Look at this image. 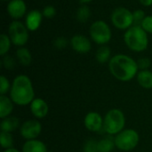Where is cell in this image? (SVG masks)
Instances as JSON below:
<instances>
[{
	"instance_id": "cell-12",
	"label": "cell",
	"mask_w": 152,
	"mask_h": 152,
	"mask_svg": "<svg viewBox=\"0 0 152 152\" xmlns=\"http://www.w3.org/2000/svg\"><path fill=\"white\" fill-rule=\"evenodd\" d=\"M84 125L88 131L97 133L103 129V118L98 112L91 111L86 115Z\"/></svg>"
},
{
	"instance_id": "cell-7",
	"label": "cell",
	"mask_w": 152,
	"mask_h": 152,
	"mask_svg": "<svg viewBox=\"0 0 152 152\" xmlns=\"http://www.w3.org/2000/svg\"><path fill=\"white\" fill-rule=\"evenodd\" d=\"M110 20L113 26L120 30H127L134 25L133 12L123 6L117 7L113 10L110 15Z\"/></svg>"
},
{
	"instance_id": "cell-11",
	"label": "cell",
	"mask_w": 152,
	"mask_h": 152,
	"mask_svg": "<svg viewBox=\"0 0 152 152\" xmlns=\"http://www.w3.org/2000/svg\"><path fill=\"white\" fill-rule=\"evenodd\" d=\"M6 11L13 20H18L27 13V4L24 0H11L8 2Z\"/></svg>"
},
{
	"instance_id": "cell-6",
	"label": "cell",
	"mask_w": 152,
	"mask_h": 152,
	"mask_svg": "<svg viewBox=\"0 0 152 152\" xmlns=\"http://www.w3.org/2000/svg\"><path fill=\"white\" fill-rule=\"evenodd\" d=\"M116 147L122 151H130L136 148L140 136L137 131L132 128L124 129L114 137Z\"/></svg>"
},
{
	"instance_id": "cell-4",
	"label": "cell",
	"mask_w": 152,
	"mask_h": 152,
	"mask_svg": "<svg viewBox=\"0 0 152 152\" xmlns=\"http://www.w3.org/2000/svg\"><path fill=\"white\" fill-rule=\"evenodd\" d=\"M126 117L119 109L110 110L103 118V130L109 135H117L124 130Z\"/></svg>"
},
{
	"instance_id": "cell-18",
	"label": "cell",
	"mask_w": 152,
	"mask_h": 152,
	"mask_svg": "<svg viewBox=\"0 0 152 152\" xmlns=\"http://www.w3.org/2000/svg\"><path fill=\"white\" fill-rule=\"evenodd\" d=\"M136 79L138 84L144 89H152V71L149 69L139 70Z\"/></svg>"
},
{
	"instance_id": "cell-28",
	"label": "cell",
	"mask_w": 152,
	"mask_h": 152,
	"mask_svg": "<svg viewBox=\"0 0 152 152\" xmlns=\"http://www.w3.org/2000/svg\"><path fill=\"white\" fill-rule=\"evenodd\" d=\"M84 152H98V142L88 140L84 145Z\"/></svg>"
},
{
	"instance_id": "cell-35",
	"label": "cell",
	"mask_w": 152,
	"mask_h": 152,
	"mask_svg": "<svg viewBox=\"0 0 152 152\" xmlns=\"http://www.w3.org/2000/svg\"><path fill=\"white\" fill-rule=\"evenodd\" d=\"M93 0H79V2L80 3H82V4H88V3H91Z\"/></svg>"
},
{
	"instance_id": "cell-22",
	"label": "cell",
	"mask_w": 152,
	"mask_h": 152,
	"mask_svg": "<svg viewBox=\"0 0 152 152\" xmlns=\"http://www.w3.org/2000/svg\"><path fill=\"white\" fill-rule=\"evenodd\" d=\"M91 17V9L86 4H82L77 11L76 18L78 22L86 23Z\"/></svg>"
},
{
	"instance_id": "cell-14",
	"label": "cell",
	"mask_w": 152,
	"mask_h": 152,
	"mask_svg": "<svg viewBox=\"0 0 152 152\" xmlns=\"http://www.w3.org/2000/svg\"><path fill=\"white\" fill-rule=\"evenodd\" d=\"M43 13L39 10H31L26 14L25 25L28 31H36L39 28L42 23Z\"/></svg>"
},
{
	"instance_id": "cell-26",
	"label": "cell",
	"mask_w": 152,
	"mask_h": 152,
	"mask_svg": "<svg viewBox=\"0 0 152 152\" xmlns=\"http://www.w3.org/2000/svg\"><path fill=\"white\" fill-rule=\"evenodd\" d=\"M11 86H12V84H10L8 78L2 75L0 77V94L5 95L8 92H10Z\"/></svg>"
},
{
	"instance_id": "cell-27",
	"label": "cell",
	"mask_w": 152,
	"mask_h": 152,
	"mask_svg": "<svg viewBox=\"0 0 152 152\" xmlns=\"http://www.w3.org/2000/svg\"><path fill=\"white\" fill-rule=\"evenodd\" d=\"M68 44H69V41L64 37H58L53 41V46H54V48H56L58 50H62V49L66 48L68 46Z\"/></svg>"
},
{
	"instance_id": "cell-31",
	"label": "cell",
	"mask_w": 152,
	"mask_h": 152,
	"mask_svg": "<svg viewBox=\"0 0 152 152\" xmlns=\"http://www.w3.org/2000/svg\"><path fill=\"white\" fill-rule=\"evenodd\" d=\"M141 26L147 33L152 34V15L146 16L144 20L142 21Z\"/></svg>"
},
{
	"instance_id": "cell-30",
	"label": "cell",
	"mask_w": 152,
	"mask_h": 152,
	"mask_svg": "<svg viewBox=\"0 0 152 152\" xmlns=\"http://www.w3.org/2000/svg\"><path fill=\"white\" fill-rule=\"evenodd\" d=\"M133 16H134V25H141L142 21L144 20L145 16V12L142 9H137L135 11L133 12Z\"/></svg>"
},
{
	"instance_id": "cell-10",
	"label": "cell",
	"mask_w": 152,
	"mask_h": 152,
	"mask_svg": "<svg viewBox=\"0 0 152 152\" xmlns=\"http://www.w3.org/2000/svg\"><path fill=\"white\" fill-rule=\"evenodd\" d=\"M70 45L72 49L78 53H87L92 49L91 40L84 35L76 34L70 39Z\"/></svg>"
},
{
	"instance_id": "cell-17",
	"label": "cell",
	"mask_w": 152,
	"mask_h": 152,
	"mask_svg": "<svg viewBox=\"0 0 152 152\" xmlns=\"http://www.w3.org/2000/svg\"><path fill=\"white\" fill-rule=\"evenodd\" d=\"M20 126V120L14 116H9L5 118H3L0 124V128L2 132L12 133Z\"/></svg>"
},
{
	"instance_id": "cell-25",
	"label": "cell",
	"mask_w": 152,
	"mask_h": 152,
	"mask_svg": "<svg viewBox=\"0 0 152 152\" xmlns=\"http://www.w3.org/2000/svg\"><path fill=\"white\" fill-rule=\"evenodd\" d=\"M2 65L4 69H9V70H12L15 68L16 66V61L15 59L11 56V55H4L3 56V59H2Z\"/></svg>"
},
{
	"instance_id": "cell-21",
	"label": "cell",
	"mask_w": 152,
	"mask_h": 152,
	"mask_svg": "<svg viewBox=\"0 0 152 152\" xmlns=\"http://www.w3.org/2000/svg\"><path fill=\"white\" fill-rule=\"evenodd\" d=\"M115 147V141L111 135L104 137L98 142V152H112Z\"/></svg>"
},
{
	"instance_id": "cell-24",
	"label": "cell",
	"mask_w": 152,
	"mask_h": 152,
	"mask_svg": "<svg viewBox=\"0 0 152 152\" xmlns=\"http://www.w3.org/2000/svg\"><path fill=\"white\" fill-rule=\"evenodd\" d=\"M0 143L1 147L4 150L13 148V138L11 133H6V132H2L0 134Z\"/></svg>"
},
{
	"instance_id": "cell-34",
	"label": "cell",
	"mask_w": 152,
	"mask_h": 152,
	"mask_svg": "<svg viewBox=\"0 0 152 152\" xmlns=\"http://www.w3.org/2000/svg\"><path fill=\"white\" fill-rule=\"evenodd\" d=\"M4 152H22V151H20L19 150H17V149H15V148H11V149L4 150Z\"/></svg>"
},
{
	"instance_id": "cell-8",
	"label": "cell",
	"mask_w": 152,
	"mask_h": 152,
	"mask_svg": "<svg viewBox=\"0 0 152 152\" xmlns=\"http://www.w3.org/2000/svg\"><path fill=\"white\" fill-rule=\"evenodd\" d=\"M8 36L12 41V44L18 46H24L29 38L28 29L26 25L20 20H12L8 28Z\"/></svg>"
},
{
	"instance_id": "cell-13",
	"label": "cell",
	"mask_w": 152,
	"mask_h": 152,
	"mask_svg": "<svg viewBox=\"0 0 152 152\" xmlns=\"http://www.w3.org/2000/svg\"><path fill=\"white\" fill-rule=\"evenodd\" d=\"M29 108L36 119H42L45 118L49 112V106L42 98H35L29 104Z\"/></svg>"
},
{
	"instance_id": "cell-2",
	"label": "cell",
	"mask_w": 152,
	"mask_h": 152,
	"mask_svg": "<svg viewBox=\"0 0 152 152\" xmlns=\"http://www.w3.org/2000/svg\"><path fill=\"white\" fill-rule=\"evenodd\" d=\"M10 97L14 104L19 106H27L32 102L35 91L32 81L27 75H19L12 80Z\"/></svg>"
},
{
	"instance_id": "cell-1",
	"label": "cell",
	"mask_w": 152,
	"mask_h": 152,
	"mask_svg": "<svg viewBox=\"0 0 152 152\" xmlns=\"http://www.w3.org/2000/svg\"><path fill=\"white\" fill-rule=\"evenodd\" d=\"M109 69L111 75L122 82L134 79L139 72L137 61L124 53H118L111 57L109 61Z\"/></svg>"
},
{
	"instance_id": "cell-32",
	"label": "cell",
	"mask_w": 152,
	"mask_h": 152,
	"mask_svg": "<svg viewBox=\"0 0 152 152\" xmlns=\"http://www.w3.org/2000/svg\"><path fill=\"white\" fill-rule=\"evenodd\" d=\"M151 60L149 58H146V57H143V58H140L138 61H137V65H138V68H139V70H145V69H148L151 66Z\"/></svg>"
},
{
	"instance_id": "cell-5",
	"label": "cell",
	"mask_w": 152,
	"mask_h": 152,
	"mask_svg": "<svg viewBox=\"0 0 152 152\" xmlns=\"http://www.w3.org/2000/svg\"><path fill=\"white\" fill-rule=\"evenodd\" d=\"M89 34L91 39L100 45H107L112 37V32L109 24L102 20H95L92 23Z\"/></svg>"
},
{
	"instance_id": "cell-16",
	"label": "cell",
	"mask_w": 152,
	"mask_h": 152,
	"mask_svg": "<svg viewBox=\"0 0 152 152\" xmlns=\"http://www.w3.org/2000/svg\"><path fill=\"white\" fill-rule=\"evenodd\" d=\"M14 102L7 95H0V118H5L11 115L13 110Z\"/></svg>"
},
{
	"instance_id": "cell-29",
	"label": "cell",
	"mask_w": 152,
	"mask_h": 152,
	"mask_svg": "<svg viewBox=\"0 0 152 152\" xmlns=\"http://www.w3.org/2000/svg\"><path fill=\"white\" fill-rule=\"evenodd\" d=\"M56 8L53 6V5H51V4H48L46 6L44 7L43 11H42V13H43V16L47 18V19H52L53 18L55 15H56Z\"/></svg>"
},
{
	"instance_id": "cell-15",
	"label": "cell",
	"mask_w": 152,
	"mask_h": 152,
	"mask_svg": "<svg viewBox=\"0 0 152 152\" xmlns=\"http://www.w3.org/2000/svg\"><path fill=\"white\" fill-rule=\"evenodd\" d=\"M22 152H47V147L40 140H28L22 146Z\"/></svg>"
},
{
	"instance_id": "cell-19",
	"label": "cell",
	"mask_w": 152,
	"mask_h": 152,
	"mask_svg": "<svg viewBox=\"0 0 152 152\" xmlns=\"http://www.w3.org/2000/svg\"><path fill=\"white\" fill-rule=\"evenodd\" d=\"M16 58L22 66H28L32 61V55L29 50L24 46L19 47L16 51Z\"/></svg>"
},
{
	"instance_id": "cell-36",
	"label": "cell",
	"mask_w": 152,
	"mask_h": 152,
	"mask_svg": "<svg viewBox=\"0 0 152 152\" xmlns=\"http://www.w3.org/2000/svg\"><path fill=\"white\" fill-rule=\"evenodd\" d=\"M2 1H6V2H7V1H8V2H10V1H11V0H2Z\"/></svg>"
},
{
	"instance_id": "cell-9",
	"label": "cell",
	"mask_w": 152,
	"mask_h": 152,
	"mask_svg": "<svg viewBox=\"0 0 152 152\" xmlns=\"http://www.w3.org/2000/svg\"><path fill=\"white\" fill-rule=\"evenodd\" d=\"M42 132V125L37 119H29L20 126V134L26 140L37 139Z\"/></svg>"
},
{
	"instance_id": "cell-33",
	"label": "cell",
	"mask_w": 152,
	"mask_h": 152,
	"mask_svg": "<svg viewBox=\"0 0 152 152\" xmlns=\"http://www.w3.org/2000/svg\"><path fill=\"white\" fill-rule=\"evenodd\" d=\"M140 4L145 7H149L152 5V0H139Z\"/></svg>"
},
{
	"instance_id": "cell-3",
	"label": "cell",
	"mask_w": 152,
	"mask_h": 152,
	"mask_svg": "<svg viewBox=\"0 0 152 152\" xmlns=\"http://www.w3.org/2000/svg\"><path fill=\"white\" fill-rule=\"evenodd\" d=\"M126 45L133 52L141 53L145 51L149 45L148 33L141 25H133L124 34Z\"/></svg>"
},
{
	"instance_id": "cell-23",
	"label": "cell",
	"mask_w": 152,
	"mask_h": 152,
	"mask_svg": "<svg viewBox=\"0 0 152 152\" xmlns=\"http://www.w3.org/2000/svg\"><path fill=\"white\" fill-rule=\"evenodd\" d=\"M12 41L8 35L3 33L0 35V55L3 57L7 54L11 48Z\"/></svg>"
},
{
	"instance_id": "cell-20",
	"label": "cell",
	"mask_w": 152,
	"mask_h": 152,
	"mask_svg": "<svg viewBox=\"0 0 152 152\" xmlns=\"http://www.w3.org/2000/svg\"><path fill=\"white\" fill-rule=\"evenodd\" d=\"M95 58H96V61L101 64H104L106 62H109L111 59L110 48L109 46H107L106 45H101L99 47V49L96 51Z\"/></svg>"
}]
</instances>
